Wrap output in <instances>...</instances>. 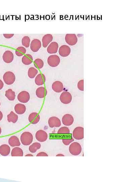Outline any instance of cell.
Instances as JSON below:
<instances>
[{
    "label": "cell",
    "mask_w": 121,
    "mask_h": 182,
    "mask_svg": "<svg viewBox=\"0 0 121 182\" xmlns=\"http://www.w3.org/2000/svg\"><path fill=\"white\" fill-rule=\"evenodd\" d=\"M41 145L40 143L35 142L33 143L31 146L29 147V151L32 153H34L36 152V151L40 149Z\"/></svg>",
    "instance_id": "cell-28"
},
{
    "label": "cell",
    "mask_w": 121,
    "mask_h": 182,
    "mask_svg": "<svg viewBox=\"0 0 121 182\" xmlns=\"http://www.w3.org/2000/svg\"><path fill=\"white\" fill-rule=\"evenodd\" d=\"M74 121V119L70 114H66L63 117L62 122L63 124L67 126L72 125Z\"/></svg>",
    "instance_id": "cell-11"
},
{
    "label": "cell",
    "mask_w": 121,
    "mask_h": 182,
    "mask_svg": "<svg viewBox=\"0 0 121 182\" xmlns=\"http://www.w3.org/2000/svg\"><path fill=\"white\" fill-rule=\"evenodd\" d=\"M38 71L37 69L33 67L30 68L28 71V75L30 79H33L37 75Z\"/></svg>",
    "instance_id": "cell-29"
},
{
    "label": "cell",
    "mask_w": 121,
    "mask_h": 182,
    "mask_svg": "<svg viewBox=\"0 0 121 182\" xmlns=\"http://www.w3.org/2000/svg\"><path fill=\"white\" fill-rule=\"evenodd\" d=\"M3 80L5 83L8 85H12L16 80V76L11 71H8L4 74Z\"/></svg>",
    "instance_id": "cell-3"
},
{
    "label": "cell",
    "mask_w": 121,
    "mask_h": 182,
    "mask_svg": "<svg viewBox=\"0 0 121 182\" xmlns=\"http://www.w3.org/2000/svg\"><path fill=\"white\" fill-rule=\"evenodd\" d=\"M67 44L70 46L74 45L76 44L78 39L75 34H67L65 37Z\"/></svg>",
    "instance_id": "cell-9"
},
{
    "label": "cell",
    "mask_w": 121,
    "mask_h": 182,
    "mask_svg": "<svg viewBox=\"0 0 121 182\" xmlns=\"http://www.w3.org/2000/svg\"><path fill=\"white\" fill-rule=\"evenodd\" d=\"M71 51V50L70 47L67 45H63L60 47L59 53L61 56L66 57L70 55Z\"/></svg>",
    "instance_id": "cell-13"
},
{
    "label": "cell",
    "mask_w": 121,
    "mask_h": 182,
    "mask_svg": "<svg viewBox=\"0 0 121 182\" xmlns=\"http://www.w3.org/2000/svg\"><path fill=\"white\" fill-rule=\"evenodd\" d=\"M52 89L56 92L60 93L63 90L64 85L62 82L56 81L52 85Z\"/></svg>",
    "instance_id": "cell-16"
},
{
    "label": "cell",
    "mask_w": 121,
    "mask_h": 182,
    "mask_svg": "<svg viewBox=\"0 0 121 182\" xmlns=\"http://www.w3.org/2000/svg\"><path fill=\"white\" fill-rule=\"evenodd\" d=\"M34 64L36 68L40 69L44 67V62L42 60L38 58L34 61Z\"/></svg>",
    "instance_id": "cell-31"
},
{
    "label": "cell",
    "mask_w": 121,
    "mask_h": 182,
    "mask_svg": "<svg viewBox=\"0 0 121 182\" xmlns=\"http://www.w3.org/2000/svg\"><path fill=\"white\" fill-rule=\"evenodd\" d=\"M72 96L70 92H64L61 94L60 99L61 102L64 104H70L72 100Z\"/></svg>",
    "instance_id": "cell-5"
},
{
    "label": "cell",
    "mask_w": 121,
    "mask_h": 182,
    "mask_svg": "<svg viewBox=\"0 0 121 182\" xmlns=\"http://www.w3.org/2000/svg\"><path fill=\"white\" fill-rule=\"evenodd\" d=\"M14 109L17 114L21 115L24 114L26 111V106L21 104H18L15 106Z\"/></svg>",
    "instance_id": "cell-23"
},
{
    "label": "cell",
    "mask_w": 121,
    "mask_h": 182,
    "mask_svg": "<svg viewBox=\"0 0 121 182\" xmlns=\"http://www.w3.org/2000/svg\"><path fill=\"white\" fill-rule=\"evenodd\" d=\"M47 91L44 87H40L37 88L36 91L37 97L40 99L44 98L47 96Z\"/></svg>",
    "instance_id": "cell-21"
},
{
    "label": "cell",
    "mask_w": 121,
    "mask_h": 182,
    "mask_svg": "<svg viewBox=\"0 0 121 182\" xmlns=\"http://www.w3.org/2000/svg\"><path fill=\"white\" fill-rule=\"evenodd\" d=\"M5 96L8 100L10 101H14L16 97L15 92L11 89L6 91Z\"/></svg>",
    "instance_id": "cell-27"
},
{
    "label": "cell",
    "mask_w": 121,
    "mask_h": 182,
    "mask_svg": "<svg viewBox=\"0 0 121 182\" xmlns=\"http://www.w3.org/2000/svg\"><path fill=\"white\" fill-rule=\"evenodd\" d=\"M33 58L32 56L29 54H26L24 56L22 60L23 63L25 65H29L33 62Z\"/></svg>",
    "instance_id": "cell-24"
},
{
    "label": "cell",
    "mask_w": 121,
    "mask_h": 182,
    "mask_svg": "<svg viewBox=\"0 0 121 182\" xmlns=\"http://www.w3.org/2000/svg\"><path fill=\"white\" fill-rule=\"evenodd\" d=\"M30 95L29 92L26 91L21 92L18 94L17 99L22 103H26L29 102L30 99Z\"/></svg>",
    "instance_id": "cell-7"
},
{
    "label": "cell",
    "mask_w": 121,
    "mask_h": 182,
    "mask_svg": "<svg viewBox=\"0 0 121 182\" xmlns=\"http://www.w3.org/2000/svg\"><path fill=\"white\" fill-rule=\"evenodd\" d=\"M3 115L2 112L0 111V121H1L3 119Z\"/></svg>",
    "instance_id": "cell-39"
},
{
    "label": "cell",
    "mask_w": 121,
    "mask_h": 182,
    "mask_svg": "<svg viewBox=\"0 0 121 182\" xmlns=\"http://www.w3.org/2000/svg\"><path fill=\"white\" fill-rule=\"evenodd\" d=\"M24 155L22 149L19 147H15L11 152L12 157H23Z\"/></svg>",
    "instance_id": "cell-25"
},
{
    "label": "cell",
    "mask_w": 121,
    "mask_h": 182,
    "mask_svg": "<svg viewBox=\"0 0 121 182\" xmlns=\"http://www.w3.org/2000/svg\"><path fill=\"white\" fill-rule=\"evenodd\" d=\"M10 152V147L7 144H3L0 146V154L3 156H7Z\"/></svg>",
    "instance_id": "cell-19"
},
{
    "label": "cell",
    "mask_w": 121,
    "mask_h": 182,
    "mask_svg": "<svg viewBox=\"0 0 121 182\" xmlns=\"http://www.w3.org/2000/svg\"><path fill=\"white\" fill-rule=\"evenodd\" d=\"M8 144L12 147L19 146L21 145V143L19 138L17 136H13L8 140Z\"/></svg>",
    "instance_id": "cell-22"
},
{
    "label": "cell",
    "mask_w": 121,
    "mask_h": 182,
    "mask_svg": "<svg viewBox=\"0 0 121 182\" xmlns=\"http://www.w3.org/2000/svg\"><path fill=\"white\" fill-rule=\"evenodd\" d=\"M14 35V34H3V35L5 38H12Z\"/></svg>",
    "instance_id": "cell-37"
},
{
    "label": "cell",
    "mask_w": 121,
    "mask_h": 182,
    "mask_svg": "<svg viewBox=\"0 0 121 182\" xmlns=\"http://www.w3.org/2000/svg\"><path fill=\"white\" fill-rule=\"evenodd\" d=\"M35 138L36 140L38 141L43 142L46 141L47 140L48 138V135L45 131L42 130H40L37 132L35 135Z\"/></svg>",
    "instance_id": "cell-10"
},
{
    "label": "cell",
    "mask_w": 121,
    "mask_h": 182,
    "mask_svg": "<svg viewBox=\"0 0 121 182\" xmlns=\"http://www.w3.org/2000/svg\"><path fill=\"white\" fill-rule=\"evenodd\" d=\"M60 62V59L59 56L56 55H50L47 60V63L52 67H57L59 65Z\"/></svg>",
    "instance_id": "cell-4"
},
{
    "label": "cell",
    "mask_w": 121,
    "mask_h": 182,
    "mask_svg": "<svg viewBox=\"0 0 121 182\" xmlns=\"http://www.w3.org/2000/svg\"><path fill=\"white\" fill-rule=\"evenodd\" d=\"M70 133V130L67 127H62L58 130V134H69Z\"/></svg>",
    "instance_id": "cell-33"
},
{
    "label": "cell",
    "mask_w": 121,
    "mask_h": 182,
    "mask_svg": "<svg viewBox=\"0 0 121 182\" xmlns=\"http://www.w3.org/2000/svg\"><path fill=\"white\" fill-rule=\"evenodd\" d=\"M4 86V83L3 81L0 79V90H1L3 88Z\"/></svg>",
    "instance_id": "cell-38"
},
{
    "label": "cell",
    "mask_w": 121,
    "mask_h": 182,
    "mask_svg": "<svg viewBox=\"0 0 121 182\" xmlns=\"http://www.w3.org/2000/svg\"><path fill=\"white\" fill-rule=\"evenodd\" d=\"M53 36L51 34H45L43 37L42 38V46L44 48H46L50 43L53 41Z\"/></svg>",
    "instance_id": "cell-20"
},
{
    "label": "cell",
    "mask_w": 121,
    "mask_h": 182,
    "mask_svg": "<svg viewBox=\"0 0 121 182\" xmlns=\"http://www.w3.org/2000/svg\"><path fill=\"white\" fill-rule=\"evenodd\" d=\"M25 156V157H27H27H28V156H29H29H31V157L32 156V157H33V155H31V154H27V155H26Z\"/></svg>",
    "instance_id": "cell-41"
},
{
    "label": "cell",
    "mask_w": 121,
    "mask_h": 182,
    "mask_svg": "<svg viewBox=\"0 0 121 182\" xmlns=\"http://www.w3.org/2000/svg\"><path fill=\"white\" fill-rule=\"evenodd\" d=\"M33 136L29 132H25L22 134L20 140L22 144L24 146H29L33 142Z\"/></svg>",
    "instance_id": "cell-1"
},
{
    "label": "cell",
    "mask_w": 121,
    "mask_h": 182,
    "mask_svg": "<svg viewBox=\"0 0 121 182\" xmlns=\"http://www.w3.org/2000/svg\"><path fill=\"white\" fill-rule=\"evenodd\" d=\"M2 132L1 129V127H0V135H1Z\"/></svg>",
    "instance_id": "cell-42"
},
{
    "label": "cell",
    "mask_w": 121,
    "mask_h": 182,
    "mask_svg": "<svg viewBox=\"0 0 121 182\" xmlns=\"http://www.w3.org/2000/svg\"><path fill=\"white\" fill-rule=\"evenodd\" d=\"M74 141V139L72 137L71 138L64 139L62 140V142L63 144L66 146H68L71 143Z\"/></svg>",
    "instance_id": "cell-34"
},
{
    "label": "cell",
    "mask_w": 121,
    "mask_h": 182,
    "mask_svg": "<svg viewBox=\"0 0 121 182\" xmlns=\"http://www.w3.org/2000/svg\"><path fill=\"white\" fill-rule=\"evenodd\" d=\"M56 157H59V156H64V155H62V154H58L57 155H56Z\"/></svg>",
    "instance_id": "cell-40"
},
{
    "label": "cell",
    "mask_w": 121,
    "mask_h": 182,
    "mask_svg": "<svg viewBox=\"0 0 121 182\" xmlns=\"http://www.w3.org/2000/svg\"><path fill=\"white\" fill-rule=\"evenodd\" d=\"M77 88L81 91L84 90V80H80L77 83Z\"/></svg>",
    "instance_id": "cell-35"
},
{
    "label": "cell",
    "mask_w": 121,
    "mask_h": 182,
    "mask_svg": "<svg viewBox=\"0 0 121 182\" xmlns=\"http://www.w3.org/2000/svg\"><path fill=\"white\" fill-rule=\"evenodd\" d=\"M30 49L32 51L34 52H38L42 46L41 41L37 39H34L31 41L30 43Z\"/></svg>",
    "instance_id": "cell-12"
},
{
    "label": "cell",
    "mask_w": 121,
    "mask_h": 182,
    "mask_svg": "<svg viewBox=\"0 0 121 182\" xmlns=\"http://www.w3.org/2000/svg\"><path fill=\"white\" fill-rule=\"evenodd\" d=\"M22 43L24 46L26 48H29L30 46V39L29 37L27 36L24 37L22 38Z\"/></svg>",
    "instance_id": "cell-32"
},
{
    "label": "cell",
    "mask_w": 121,
    "mask_h": 182,
    "mask_svg": "<svg viewBox=\"0 0 121 182\" xmlns=\"http://www.w3.org/2000/svg\"><path fill=\"white\" fill-rule=\"evenodd\" d=\"M18 116L14 112L11 111L7 116V120L8 122L16 123L18 120Z\"/></svg>",
    "instance_id": "cell-26"
},
{
    "label": "cell",
    "mask_w": 121,
    "mask_h": 182,
    "mask_svg": "<svg viewBox=\"0 0 121 182\" xmlns=\"http://www.w3.org/2000/svg\"><path fill=\"white\" fill-rule=\"evenodd\" d=\"M40 120V116L37 113L33 112L30 114L29 117V122L32 124H37Z\"/></svg>",
    "instance_id": "cell-15"
},
{
    "label": "cell",
    "mask_w": 121,
    "mask_h": 182,
    "mask_svg": "<svg viewBox=\"0 0 121 182\" xmlns=\"http://www.w3.org/2000/svg\"><path fill=\"white\" fill-rule=\"evenodd\" d=\"M59 45L58 43L56 42H51L49 45L47 49V52L50 54H53L57 52Z\"/></svg>",
    "instance_id": "cell-17"
},
{
    "label": "cell",
    "mask_w": 121,
    "mask_h": 182,
    "mask_svg": "<svg viewBox=\"0 0 121 182\" xmlns=\"http://www.w3.org/2000/svg\"><path fill=\"white\" fill-rule=\"evenodd\" d=\"M3 60L6 63H11L14 59L13 54L10 51H6L4 52L3 56Z\"/></svg>",
    "instance_id": "cell-14"
},
{
    "label": "cell",
    "mask_w": 121,
    "mask_h": 182,
    "mask_svg": "<svg viewBox=\"0 0 121 182\" xmlns=\"http://www.w3.org/2000/svg\"><path fill=\"white\" fill-rule=\"evenodd\" d=\"M1 102H0V106H1Z\"/></svg>",
    "instance_id": "cell-43"
},
{
    "label": "cell",
    "mask_w": 121,
    "mask_h": 182,
    "mask_svg": "<svg viewBox=\"0 0 121 182\" xmlns=\"http://www.w3.org/2000/svg\"><path fill=\"white\" fill-rule=\"evenodd\" d=\"M36 157H48V155L46 153L44 152H41L37 155Z\"/></svg>",
    "instance_id": "cell-36"
},
{
    "label": "cell",
    "mask_w": 121,
    "mask_h": 182,
    "mask_svg": "<svg viewBox=\"0 0 121 182\" xmlns=\"http://www.w3.org/2000/svg\"><path fill=\"white\" fill-rule=\"evenodd\" d=\"M26 50L23 47H19L17 48L15 51L16 55L19 57H21L25 55Z\"/></svg>",
    "instance_id": "cell-30"
},
{
    "label": "cell",
    "mask_w": 121,
    "mask_h": 182,
    "mask_svg": "<svg viewBox=\"0 0 121 182\" xmlns=\"http://www.w3.org/2000/svg\"><path fill=\"white\" fill-rule=\"evenodd\" d=\"M69 151L72 155H79L80 154L82 151L81 145L79 143L77 142L72 143L69 147Z\"/></svg>",
    "instance_id": "cell-2"
},
{
    "label": "cell",
    "mask_w": 121,
    "mask_h": 182,
    "mask_svg": "<svg viewBox=\"0 0 121 182\" xmlns=\"http://www.w3.org/2000/svg\"><path fill=\"white\" fill-rule=\"evenodd\" d=\"M46 81V78L45 75L42 74H38L35 78V82L36 85L41 86L44 85Z\"/></svg>",
    "instance_id": "cell-18"
},
{
    "label": "cell",
    "mask_w": 121,
    "mask_h": 182,
    "mask_svg": "<svg viewBox=\"0 0 121 182\" xmlns=\"http://www.w3.org/2000/svg\"><path fill=\"white\" fill-rule=\"evenodd\" d=\"M48 123L49 126L51 128L59 127L61 125V121L60 119L55 116L49 118Z\"/></svg>",
    "instance_id": "cell-8"
},
{
    "label": "cell",
    "mask_w": 121,
    "mask_h": 182,
    "mask_svg": "<svg viewBox=\"0 0 121 182\" xmlns=\"http://www.w3.org/2000/svg\"><path fill=\"white\" fill-rule=\"evenodd\" d=\"M73 137L77 140H81L84 138V128L79 127H76L72 134Z\"/></svg>",
    "instance_id": "cell-6"
}]
</instances>
